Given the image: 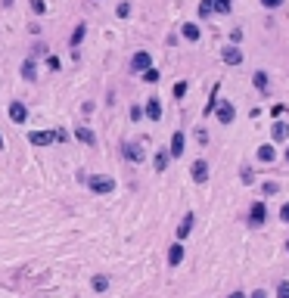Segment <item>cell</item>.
I'll use <instances>...</instances> for the list:
<instances>
[{"label": "cell", "instance_id": "603a6c76", "mask_svg": "<svg viewBox=\"0 0 289 298\" xmlns=\"http://www.w3.org/2000/svg\"><path fill=\"white\" fill-rule=\"evenodd\" d=\"M90 286L97 289V292H106V289H109V277H103V274H97V277L90 279Z\"/></svg>", "mask_w": 289, "mask_h": 298}, {"label": "cell", "instance_id": "44dd1931", "mask_svg": "<svg viewBox=\"0 0 289 298\" xmlns=\"http://www.w3.org/2000/svg\"><path fill=\"white\" fill-rule=\"evenodd\" d=\"M84 35H87V25H75V31H72V38H69V44H72V50H78V47H81V40H84Z\"/></svg>", "mask_w": 289, "mask_h": 298}, {"label": "cell", "instance_id": "5bb4252c", "mask_svg": "<svg viewBox=\"0 0 289 298\" xmlns=\"http://www.w3.org/2000/svg\"><path fill=\"white\" fill-rule=\"evenodd\" d=\"M270 140H274V143H286L289 140V124L286 121H274V124H270Z\"/></svg>", "mask_w": 289, "mask_h": 298}, {"label": "cell", "instance_id": "7a4b0ae2", "mask_svg": "<svg viewBox=\"0 0 289 298\" xmlns=\"http://www.w3.org/2000/svg\"><path fill=\"white\" fill-rule=\"evenodd\" d=\"M211 115H218V121L221 124H233V118H236V109L230 99H218V106H215V112Z\"/></svg>", "mask_w": 289, "mask_h": 298}, {"label": "cell", "instance_id": "3957f363", "mask_svg": "<svg viewBox=\"0 0 289 298\" xmlns=\"http://www.w3.org/2000/svg\"><path fill=\"white\" fill-rule=\"evenodd\" d=\"M152 65V56H149V50H137V53L131 56V72L134 75H143Z\"/></svg>", "mask_w": 289, "mask_h": 298}, {"label": "cell", "instance_id": "b9f144b4", "mask_svg": "<svg viewBox=\"0 0 289 298\" xmlns=\"http://www.w3.org/2000/svg\"><path fill=\"white\" fill-rule=\"evenodd\" d=\"M0 149H3V134H0Z\"/></svg>", "mask_w": 289, "mask_h": 298}, {"label": "cell", "instance_id": "484cf974", "mask_svg": "<svg viewBox=\"0 0 289 298\" xmlns=\"http://www.w3.org/2000/svg\"><path fill=\"white\" fill-rule=\"evenodd\" d=\"M215 106H218V84L211 87V97H208V103H206V115L215 112Z\"/></svg>", "mask_w": 289, "mask_h": 298}, {"label": "cell", "instance_id": "e575fe53", "mask_svg": "<svg viewBox=\"0 0 289 298\" xmlns=\"http://www.w3.org/2000/svg\"><path fill=\"white\" fill-rule=\"evenodd\" d=\"M196 140L199 143H208V131H206V127H196Z\"/></svg>", "mask_w": 289, "mask_h": 298}, {"label": "cell", "instance_id": "4fadbf2b", "mask_svg": "<svg viewBox=\"0 0 289 298\" xmlns=\"http://www.w3.org/2000/svg\"><path fill=\"white\" fill-rule=\"evenodd\" d=\"M193 224H196V215H193V211H186L184 220L177 224V239H186V236L193 233Z\"/></svg>", "mask_w": 289, "mask_h": 298}, {"label": "cell", "instance_id": "8d00e7d4", "mask_svg": "<svg viewBox=\"0 0 289 298\" xmlns=\"http://www.w3.org/2000/svg\"><path fill=\"white\" fill-rule=\"evenodd\" d=\"M41 53H47L44 44H35V47H31V56H41Z\"/></svg>", "mask_w": 289, "mask_h": 298}, {"label": "cell", "instance_id": "ee69618b", "mask_svg": "<svg viewBox=\"0 0 289 298\" xmlns=\"http://www.w3.org/2000/svg\"><path fill=\"white\" fill-rule=\"evenodd\" d=\"M286 252H289V242H286Z\"/></svg>", "mask_w": 289, "mask_h": 298}, {"label": "cell", "instance_id": "ba28073f", "mask_svg": "<svg viewBox=\"0 0 289 298\" xmlns=\"http://www.w3.org/2000/svg\"><path fill=\"white\" fill-rule=\"evenodd\" d=\"M190 174H193V180H196V183H206L208 180V161L206 159H196L190 165Z\"/></svg>", "mask_w": 289, "mask_h": 298}, {"label": "cell", "instance_id": "8992f818", "mask_svg": "<svg viewBox=\"0 0 289 298\" xmlns=\"http://www.w3.org/2000/svg\"><path fill=\"white\" fill-rule=\"evenodd\" d=\"M75 140L84 143V146H97V134H93L87 124H75Z\"/></svg>", "mask_w": 289, "mask_h": 298}, {"label": "cell", "instance_id": "52a82bcc", "mask_svg": "<svg viewBox=\"0 0 289 298\" xmlns=\"http://www.w3.org/2000/svg\"><path fill=\"white\" fill-rule=\"evenodd\" d=\"M25 118H28L25 103H22V99H13V103H10V121L13 124H25Z\"/></svg>", "mask_w": 289, "mask_h": 298}, {"label": "cell", "instance_id": "d6986e66", "mask_svg": "<svg viewBox=\"0 0 289 298\" xmlns=\"http://www.w3.org/2000/svg\"><path fill=\"white\" fill-rule=\"evenodd\" d=\"M274 159H277V149H274V143H265V146H258V161H265V165H270Z\"/></svg>", "mask_w": 289, "mask_h": 298}, {"label": "cell", "instance_id": "74e56055", "mask_svg": "<svg viewBox=\"0 0 289 298\" xmlns=\"http://www.w3.org/2000/svg\"><path fill=\"white\" fill-rule=\"evenodd\" d=\"M47 65H50L53 72H59V59H56V56H47Z\"/></svg>", "mask_w": 289, "mask_h": 298}, {"label": "cell", "instance_id": "d6a6232c", "mask_svg": "<svg viewBox=\"0 0 289 298\" xmlns=\"http://www.w3.org/2000/svg\"><path fill=\"white\" fill-rule=\"evenodd\" d=\"M280 220H283V224H289V202H283V205H280Z\"/></svg>", "mask_w": 289, "mask_h": 298}, {"label": "cell", "instance_id": "277c9868", "mask_svg": "<svg viewBox=\"0 0 289 298\" xmlns=\"http://www.w3.org/2000/svg\"><path fill=\"white\" fill-rule=\"evenodd\" d=\"M265 220H268V205L261 199L252 202V205H249V227H261Z\"/></svg>", "mask_w": 289, "mask_h": 298}, {"label": "cell", "instance_id": "cb8c5ba5", "mask_svg": "<svg viewBox=\"0 0 289 298\" xmlns=\"http://www.w3.org/2000/svg\"><path fill=\"white\" fill-rule=\"evenodd\" d=\"M261 193H265V196H277L280 193V183L277 180H265V183H261Z\"/></svg>", "mask_w": 289, "mask_h": 298}, {"label": "cell", "instance_id": "9a60e30c", "mask_svg": "<svg viewBox=\"0 0 289 298\" xmlns=\"http://www.w3.org/2000/svg\"><path fill=\"white\" fill-rule=\"evenodd\" d=\"M181 35H184V40H190V44H199V38H202V28H199L196 22H184Z\"/></svg>", "mask_w": 289, "mask_h": 298}, {"label": "cell", "instance_id": "7402d4cb", "mask_svg": "<svg viewBox=\"0 0 289 298\" xmlns=\"http://www.w3.org/2000/svg\"><path fill=\"white\" fill-rule=\"evenodd\" d=\"M19 72H22V78H25V81H35V78H38V75H35V59H25Z\"/></svg>", "mask_w": 289, "mask_h": 298}, {"label": "cell", "instance_id": "60d3db41", "mask_svg": "<svg viewBox=\"0 0 289 298\" xmlns=\"http://www.w3.org/2000/svg\"><path fill=\"white\" fill-rule=\"evenodd\" d=\"M227 298H246V292H230Z\"/></svg>", "mask_w": 289, "mask_h": 298}, {"label": "cell", "instance_id": "9c48e42d", "mask_svg": "<svg viewBox=\"0 0 289 298\" xmlns=\"http://www.w3.org/2000/svg\"><path fill=\"white\" fill-rule=\"evenodd\" d=\"M143 115H146L152 124L162 118V103H159V97H149V99H146V106H143Z\"/></svg>", "mask_w": 289, "mask_h": 298}, {"label": "cell", "instance_id": "7bdbcfd3", "mask_svg": "<svg viewBox=\"0 0 289 298\" xmlns=\"http://www.w3.org/2000/svg\"><path fill=\"white\" fill-rule=\"evenodd\" d=\"M286 161H289V149H286Z\"/></svg>", "mask_w": 289, "mask_h": 298}, {"label": "cell", "instance_id": "f35d334b", "mask_svg": "<svg viewBox=\"0 0 289 298\" xmlns=\"http://www.w3.org/2000/svg\"><path fill=\"white\" fill-rule=\"evenodd\" d=\"M53 134H56V140H59V143H65V140H69V131H53Z\"/></svg>", "mask_w": 289, "mask_h": 298}, {"label": "cell", "instance_id": "d590c367", "mask_svg": "<svg viewBox=\"0 0 289 298\" xmlns=\"http://www.w3.org/2000/svg\"><path fill=\"white\" fill-rule=\"evenodd\" d=\"M199 16H202V19H206V16H211V6L206 3V0H202V3H199Z\"/></svg>", "mask_w": 289, "mask_h": 298}, {"label": "cell", "instance_id": "4316f807", "mask_svg": "<svg viewBox=\"0 0 289 298\" xmlns=\"http://www.w3.org/2000/svg\"><path fill=\"white\" fill-rule=\"evenodd\" d=\"M240 180H243L246 186H252L255 180H258V177H255V171H252V168H243V171H240Z\"/></svg>", "mask_w": 289, "mask_h": 298}, {"label": "cell", "instance_id": "f1b7e54d", "mask_svg": "<svg viewBox=\"0 0 289 298\" xmlns=\"http://www.w3.org/2000/svg\"><path fill=\"white\" fill-rule=\"evenodd\" d=\"M28 6H31V10H35L38 16H44V13H47V3H44V0H28Z\"/></svg>", "mask_w": 289, "mask_h": 298}, {"label": "cell", "instance_id": "ab89813d", "mask_svg": "<svg viewBox=\"0 0 289 298\" xmlns=\"http://www.w3.org/2000/svg\"><path fill=\"white\" fill-rule=\"evenodd\" d=\"M246 298H268V292H265V289H255V292L246 295Z\"/></svg>", "mask_w": 289, "mask_h": 298}, {"label": "cell", "instance_id": "7c38bea8", "mask_svg": "<svg viewBox=\"0 0 289 298\" xmlns=\"http://www.w3.org/2000/svg\"><path fill=\"white\" fill-rule=\"evenodd\" d=\"M221 59H224V65H240L243 62V53H240V47H236V44H230V47L221 50Z\"/></svg>", "mask_w": 289, "mask_h": 298}, {"label": "cell", "instance_id": "2e32d148", "mask_svg": "<svg viewBox=\"0 0 289 298\" xmlns=\"http://www.w3.org/2000/svg\"><path fill=\"white\" fill-rule=\"evenodd\" d=\"M252 84H255V90H258V93H270V78H268L265 69H258L252 75Z\"/></svg>", "mask_w": 289, "mask_h": 298}, {"label": "cell", "instance_id": "8fae6325", "mask_svg": "<svg viewBox=\"0 0 289 298\" xmlns=\"http://www.w3.org/2000/svg\"><path fill=\"white\" fill-rule=\"evenodd\" d=\"M184 146H186V134H184V131H174V134H171V146H168V152H171L174 159H181V156H184Z\"/></svg>", "mask_w": 289, "mask_h": 298}, {"label": "cell", "instance_id": "e0dca14e", "mask_svg": "<svg viewBox=\"0 0 289 298\" xmlns=\"http://www.w3.org/2000/svg\"><path fill=\"white\" fill-rule=\"evenodd\" d=\"M168 161H171V152H168V149H159L156 156H152V168H156V171L162 174L165 168H168Z\"/></svg>", "mask_w": 289, "mask_h": 298}, {"label": "cell", "instance_id": "ac0fdd59", "mask_svg": "<svg viewBox=\"0 0 289 298\" xmlns=\"http://www.w3.org/2000/svg\"><path fill=\"white\" fill-rule=\"evenodd\" d=\"M206 3L211 6V13H221V16H227L233 10V0H206Z\"/></svg>", "mask_w": 289, "mask_h": 298}, {"label": "cell", "instance_id": "5b68a950", "mask_svg": "<svg viewBox=\"0 0 289 298\" xmlns=\"http://www.w3.org/2000/svg\"><path fill=\"white\" fill-rule=\"evenodd\" d=\"M122 156L127 161H134V165H140V161H146V149L140 146V143H124L122 146Z\"/></svg>", "mask_w": 289, "mask_h": 298}, {"label": "cell", "instance_id": "d4e9b609", "mask_svg": "<svg viewBox=\"0 0 289 298\" xmlns=\"http://www.w3.org/2000/svg\"><path fill=\"white\" fill-rule=\"evenodd\" d=\"M140 78H143V81H146V84H156L159 78H162V75H159V69H152V65H149V69H146V72H143V75H140Z\"/></svg>", "mask_w": 289, "mask_h": 298}, {"label": "cell", "instance_id": "f546056e", "mask_svg": "<svg viewBox=\"0 0 289 298\" xmlns=\"http://www.w3.org/2000/svg\"><path fill=\"white\" fill-rule=\"evenodd\" d=\"M186 97V81H177L174 84V99H184Z\"/></svg>", "mask_w": 289, "mask_h": 298}, {"label": "cell", "instance_id": "ffe728a7", "mask_svg": "<svg viewBox=\"0 0 289 298\" xmlns=\"http://www.w3.org/2000/svg\"><path fill=\"white\" fill-rule=\"evenodd\" d=\"M181 261H184V245H181V242H174L171 249H168V264H171V267H177Z\"/></svg>", "mask_w": 289, "mask_h": 298}, {"label": "cell", "instance_id": "836d02e7", "mask_svg": "<svg viewBox=\"0 0 289 298\" xmlns=\"http://www.w3.org/2000/svg\"><path fill=\"white\" fill-rule=\"evenodd\" d=\"M143 118V109L140 106H131V121H140Z\"/></svg>", "mask_w": 289, "mask_h": 298}, {"label": "cell", "instance_id": "1f68e13d", "mask_svg": "<svg viewBox=\"0 0 289 298\" xmlns=\"http://www.w3.org/2000/svg\"><path fill=\"white\" fill-rule=\"evenodd\" d=\"M261 6L265 10H277V6H283V0H261Z\"/></svg>", "mask_w": 289, "mask_h": 298}, {"label": "cell", "instance_id": "6da1fadb", "mask_svg": "<svg viewBox=\"0 0 289 298\" xmlns=\"http://www.w3.org/2000/svg\"><path fill=\"white\" fill-rule=\"evenodd\" d=\"M87 186H90V193H97V196H109L115 190V180L106 177V174H93V177H87Z\"/></svg>", "mask_w": 289, "mask_h": 298}, {"label": "cell", "instance_id": "4dcf8cb0", "mask_svg": "<svg viewBox=\"0 0 289 298\" xmlns=\"http://www.w3.org/2000/svg\"><path fill=\"white\" fill-rule=\"evenodd\" d=\"M277 298H289V279H283V283L277 286Z\"/></svg>", "mask_w": 289, "mask_h": 298}, {"label": "cell", "instance_id": "83f0119b", "mask_svg": "<svg viewBox=\"0 0 289 298\" xmlns=\"http://www.w3.org/2000/svg\"><path fill=\"white\" fill-rule=\"evenodd\" d=\"M115 16H118V19H127V16H131V3H127V0H124V3H118Z\"/></svg>", "mask_w": 289, "mask_h": 298}, {"label": "cell", "instance_id": "30bf717a", "mask_svg": "<svg viewBox=\"0 0 289 298\" xmlns=\"http://www.w3.org/2000/svg\"><path fill=\"white\" fill-rule=\"evenodd\" d=\"M53 140H56L53 131H31V134H28V143H31V146H50Z\"/></svg>", "mask_w": 289, "mask_h": 298}]
</instances>
